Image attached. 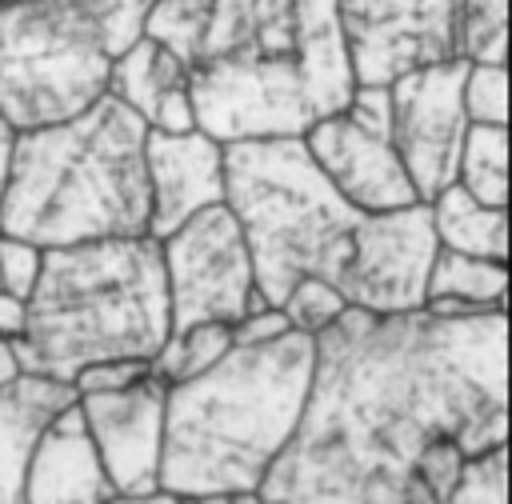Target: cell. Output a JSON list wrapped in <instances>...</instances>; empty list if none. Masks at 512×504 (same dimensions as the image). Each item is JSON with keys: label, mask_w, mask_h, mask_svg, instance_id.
<instances>
[{"label": "cell", "mask_w": 512, "mask_h": 504, "mask_svg": "<svg viewBox=\"0 0 512 504\" xmlns=\"http://www.w3.org/2000/svg\"><path fill=\"white\" fill-rule=\"evenodd\" d=\"M296 432L260 480V504H436L428 444H508V312L372 316L348 308L316 340Z\"/></svg>", "instance_id": "1"}, {"label": "cell", "mask_w": 512, "mask_h": 504, "mask_svg": "<svg viewBox=\"0 0 512 504\" xmlns=\"http://www.w3.org/2000/svg\"><path fill=\"white\" fill-rule=\"evenodd\" d=\"M144 36L184 64L216 144L304 136L356 88L336 0H152Z\"/></svg>", "instance_id": "2"}, {"label": "cell", "mask_w": 512, "mask_h": 504, "mask_svg": "<svg viewBox=\"0 0 512 504\" xmlns=\"http://www.w3.org/2000/svg\"><path fill=\"white\" fill-rule=\"evenodd\" d=\"M316 344L280 332L260 344H232L192 380L164 384L160 492L244 496L256 492L308 400Z\"/></svg>", "instance_id": "3"}, {"label": "cell", "mask_w": 512, "mask_h": 504, "mask_svg": "<svg viewBox=\"0 0 512 504\" xmlns=\"http://www.w3.org/2000/svg\"><path fill=\"white\" fill-rule=\"evenodd\" d=\"M144 136L108 92L72 120L16 132L0 232L36 248L148 236Z\"/></svg>", "instance_id": "4"}, {"label": "cell", "mask_w": 512, "mask_h": 504, "mask_svg": "<svg viewBox=\"0 0 512 504\" xmlns=\"http://www.w3.org/2000/svg\"><path fill=\"white\" fill-rule=\"evenodd\" d=\"M168 340V292L152 236L44 248L12 356L56 384L104 360H152Z\"/></svg>", "instance_id": "5"}, {"label": "cell", "mask_w": 512, "mask_h": 504, "mask_svg": "<svg viewBox=\"0 0 512 504\" xmlns=\"http://www.w3.org/2000/svg\"><path fill=\"white\" fill-rule=\"evenodd\" d=\"M224 208L240 224L252 280L272 308L304 276L340 292L368 216L324 180L300 136L224 144Z\"/></svg>", "instance_id": "6"}, {"label": "cell", "mask_w": 512, "mask_h": 504, "mask_svg": "<svg viewBox=\"0 0 512 504\" xmlns=\"http://www.w3.org/2000/svg\"><path fill=\"white\" fill-rule=\"evenodd\" d=\"M152 0H0V116L44 128L108 92L120 52L144 36Z\"/></svg>", "instance_id": "7"}, {"label": "cell", "mask_w": 512, "mask_h": 504, "mask_svg": "<svg viewBox=\"0 0 512 504\" xmlns=\"http://www.w3.org/2000/svg\"><path fill=\"white\" fill-rule=\"evenodd\" d=\"M308 156L324 172V180L356 208V212H396L416 200V188L392 148V108L388 88L356 84L348 104L324 120H316L304 136Z\"/></svg>", "instance_id": "8"}, {"label": "cell", "mask_w": 512, "mask_h": 504, "mask_svg": "<svg viewBox=\"0 0 512 504\" xmlns=\"http://www.w3.org/2000/svg\"><path fill=\"white\" fill-rule=\"evenodd\" d=\"M156 244L168 292V332L208 320L236 324L244 316L256 280L240 224L224 204L196 212Z\"/></svg>", "instance_id": "9"}, {"label": "cell", "mask_w": 512, "mask_h": 504, "mask_svg": "<svg viewBox=\"0 0 512 504\" xmlns=\"http://www.w3.org/2000/svg\"><path fill=\"white\" fill-rule=\"evenodd\" d=\"M464 76H468V60L452 56V60L412 68L388 84L392 148L420 204L436 200L456 180V160L468 132V116L460 100Z\"/></svg>", "instance_id": "10"}, {"label": "cell", "mask_w": 512, "mask_h": 504, "mask_svg": "<svg viewBox=\"0 0 512 504\" xmlns=\"http://www.w3.org/2000/svg\"><path fill=\"white\" fill-rule=\"evenodd\" d=\"M464 0H336L356 84L388 88L396 76L460 56Z\"/></svg>", "instance_id": "11"}, {"label": "cell", "mask_w": 512, "mask_h": 504, "mask_svg": "<svg viewBox=\"0 0 512 504\" xmlns=\"http://www.w3.org/2000/svg\"><path fill=\"white\" fill-rule=\"evenodd\" d=\"M436 232L428 204H408L396 212L364 216L356 256L340 284L348 308L372 316H396L424 308V284L436 256Z\"/></svg>", "instance_id": "12"}, {"label": "cell", "mask_w": 512, "mask_h": 504, "mask_svg": "<svg viewBox=\"0 0 512 504\" xmlns=\"http://www.w3.org/2000/svg\"><path fill=\"white\" fill-rule=\"evenodd\" d=\"M100 468L116 496H156L160 444H164V380L152 372L116 392L76 396Z\"/></svg>", "instance_id": "13"}, {"label": "cell", "mask_w": 512, "mask_h": 504, "mask_svg": "<svg viewBox=\"0 0 512 504\" xmlns=\"http://www.w3.org/2000/svg\"><path fill=\"white\" fill-rule=\"evenodd\" d=\"M148 176V236L164 240L196 212L224 204V144L208 132H152L144 136Z\"/></svg>", "instance_id": "14"}, {"label": "cell", "mask_w": 512, "mask_h": 504, "mask_svg": "<svg viewBox=\"0 0 512 504\" xmlns=\"http://www.w3.org/2000/svg\"><path fill=\"white\" fill-rule=\"evenodd\" d=\"M116 492L100 468L76 400L60 408L32 440L24 464V504H112Z\"/></svg>", "instance_id": "15"}, {"label": "cell", "mask_w": 512, "mask_h": 504, "mask_svg": "<svg viewBox=\"0 0 512 504\" xmlns=\"http://www.w3.org/2000/svg\"><path fill=\"white\" fill-rule=\"evenodd\" d=\"M108 96L152 132H192V96L184 64L152 36L132 40L108 72Z\"/></svg>", "instance_id": "16"}, {"label": "cell", "mask_w": 512, "mask_h": 504, "mask_svg": "<svg viewBox=\"0 0 512 504\" xmlns=\"http://www.w3.org/2000/svg\"><path fill=\"white\" fill-rule=\"evenodd\" d=\"M76 400L68 384L20 376L0 392V504H24V464L36 432Z\"/></svg>", "instance_id": "17"}, {"label": "cell", "mask_w": 512, "mask_h": 504, "mask_svg": "<svg viewBox=\"0 0 512 504\" xmlns=\"http://www.w3.org/2000/svg\"><path fill=\"white\" fill-rule=\"evenodd\" d=\"M504 292H508V264L436 248L428 284H424V312L452 316V320L480 316V312L504 308Z\"/></svg>", "instance_id": "18"}, {"label": "cell", "mask_w": 512, "mask_h": 504, "mask_svg": "<svg viewBox=\"0 0 512 504\" xmlns=\"http://www.w3.org/2000/svg\"><path fill=\"white\" fill-rule=\"evenodd\" d=\"M428 216L440 248L508 264V208H488L460 184H448L436 200H428Z\"/></svg>", "instance_id": "19"}, {"label": "cell", "mask_w": 512, "mask_h": 504, "mask_svg": "<svg viewBox=\"0 0 512 504\" xmlns=\"http://www.w3.org/2000/svg\"><path fill=\"white\" fill-rule=\"evenodd\" d=\"M468 196L488 208H508V128L504 124H468L456 180Z\"/></svg>", "instance_id": "20"}, {"label": "cell", "mask_w": 512, "mask_h": 504, "mask_svg": "<svg viewBox=\"0 0 512 504\" xmlns=\"http://www.w3.org/2000/svg\"><path fill=\"white\" fill-rule=\"evenodd\" d=\"M228 348H232V324L208 320V324H192V328L168 332V340L148 360V368H152L156 380L176 384V380H192L204 368H212Z\"/></svg>", "instance_id": "21"}, {"label": "cell", "mask_w": 512, "mask_h": 504, "mask_svg": "<svg viewBox=\"0 0 512 504\" xmlns=\"http://www.w3.org/2000/svg\"><path fill=\"white\" fill-rule=\"evenodd\" d=\"M460 56L468 64L508 60V0H464L460 4Z\"/></svg>", "instance_id": "22"}, {"label": "cell", "mask_w": 512, "mask_h": 504, "mask_svg": "<svg viewBox=\"0 0 512 504\" xmlns=\"http://www.w3.org/2000/svg\"><path fill=\"white\" fill-rule=\"evenodd\" d=\"M444 504H508V444L472 452L460 464Z\"/></svg>", "instance_id": "23"}, {"label": "cell", "mask_w": 512, "mask_h": 504, "mask_svg": "<svg viewBox=\"0 0 512 504\" xmlns=\"http://www.w3.org/2000/svg\"><path fill=\"white\" fill-rule=\"evenodd\" d=\"M280 312H284V320H288L292 332H304V336L316 340L328 324H336L348 312V304H344V296L332 284H324L316 276H304L300 284H292V292L284 296Z\"/></svg>", "instance_id": "24"}, {"label": "cell", "mask_w": 512, "mask_h": 504, "mask_svg": "<svg viewBox=\"0 0 512 504\" xmlns=\"http://www.w3.org/2000/svg\"><path fill=\"white\" fill-rule=\"evenodd\" d=\"M468 124H508V72L504 64H468L464 76Z\"/></svg>", "instance_id": "25"}, {"label": "cell", "mask_w": 512, "mask_h": 504, "mask_svg": "<svg viewBox=\"0 0 512 504\" xmlns=\"http://www.w3.org/2000/svg\"><path fill=\"white\" fill-rule=\"evenodd\" d=\"M40 260H44V248H36V244H28L20 236H4L0 232V292L28 300L32 284L40 276Z\"/></svg>", "instance_id": "26"}, {"label": "cell", "mask_w": 512, "mask_h": 504, "mask_svg": "<svg viewBox=\"0 0 512 504\" xmlns=\"http://www.w3.org/2000/svg\"><path fill=\"white\" fill-rule=\"evenodd\" d=\"M152 368L144 360H104V364H88L76 372L72 380V392L76 396H88V392H116V388H128L136 380H144Z\"/></svg>", "instance_id": "27"}, {"label": "cell", "mask_w": 512, "mask_h": 504, "mask_svg": "<svg viewBox=\"0 0 512 504\" xmlns=\"http://www.w3.org/2000/svg\"><path fill=\"white\" fill-rule=\"evenodd\" d=\"M288 332V320L280 308H264V312H252V316H240L232 324V344H260V340H272Z\"/></svg>", "instance_id": "28"}, {"label": "cell", "mask_w": 512, "mask_h": 504, "mask_svg": "<svg viewBox=\"0 0 512 504\" xmlns=\"http://www.w3.org/2000/svg\"><path fill=\"white\" fill-rule=\"evenodd\" d=\"M20 336H24V300L0 292V340L4 344H16Z\"/></svg>", "instance_id": "29"}, {"label": "cell", "mask_w": 512, "mask_h": 504, "mask_svg": "<svg viewBox=\"0 0 512 504\" xmlns=\"http://www.w3.org/2000/svg\"><path fill=\"white\" fill-rule=\"evenodd\" d=\"M12 144H16V128L0 116V200H4V184H8V168H12Z\"/></svg>", "instance_id": "30"}, {"label": "cell", "mask_w": 512, "mask_h": 504, "mask_svg": "<svg viewBox=\"0 0 512 504\" xmlns=\"http://www.w3.org/2000/svg\"><path fill=\"white\" fill-rule=\"evenodd\" d=\"M24 372H20V364H16V356H12V344H4L0 340V392L12 384V380H20Z\"/></svg>", "instance_id": "31"}, {"label": "cell", "mask_w": 512, "mask_h": 504, "mask_svg": "<svg viewBox=\"0 0 512 504\" xmlns=\"http://www.w3.org/2000/svg\"><path fill=\"white\" fill-rule=\"evenodd\" d=\"M176 504H260L256 492H244V496H192V500H176Z\"/></svg>", "instance_id": "32"}, {"label": "cell", "mask_w": 512, "mask_h": 504, "mask_svg": "<svg viewBox=\"0 0 512 504\" xmlns=\"http://www.w3.org/2000/svg\"><path fill=\"white\" fill-rule=\"evenodd\" d=\"M112 504H176V496H168V492H156V496H136V500H124V496H116Z\"/></svg>", "instance_id": "33"}]
</instances>
